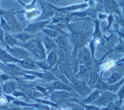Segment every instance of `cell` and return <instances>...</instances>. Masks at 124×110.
Returning a JSON list of instances; mask_svg holds the SVG:
<instances>
[{"mask_svg":"<svg viewBox=\"0 0 124 110\" xmlns=\"http://www.w3.org/2000/svg\"><path fill=\"white\" fill-rule=\"evenodd\" d=\"M117 99L116 93L110 91H104L101 93L98 99L95 100L92 104L99 108L107 107L108 105L114 102Z\"/></svg>","mask_w":124,"mask_h":110,"instance_id":"6da1fadb","label":"cell"},{"mask_svg":"<svg viewBox=\"0 0 124 110\" xmlns=\"http://www.w3.org/2000/svg\"><path fill=\"white\" fill-rule=\"evenodd\" d=\"M3 19L7 21V24L11 28V31H13V33H20L23 31L21 25L20 24L17 19L15 17V13L11 11H4L3 13Z\"/></svg>","mask_w":124,"mask_h":110,"instance_id":"7a4b0ae2","label":"cell"},{"mask_svg":"<svg viewBox=\"0 0 124 110\" xmlns=\"http://www.w3.org/2000/svg\"><path fill=\"white\" fill-rule=\"evenodd\" d=\"M39 3L41 6V14L36 19V21H45L50 19L55 14V10L53 9L52 5L46 2L44 0H39Z\"/></svg>","mask_w":124,"mask_h":110,"instance_id":"3957f363","label":"cell"},{"mask_svg":"<svg viewBox=\"0 0 124 110\" xmlns=\"http://www.w3.org/2000/svg\"><path fill=\"white\" fill-rule=\"evenodd\" d=\"M79 52L77 54V60L80 64L85 65L88 67L93 66L91 56L86 47L79 48Z\"/></svg>","mask_w":124,"mask_h":110,"instance_id":"277c9868","label":"cell"},{"mask_svg":"<svg viewBox=\"0 0 124 110\" xmlns=\"http://www.w3.org/2000/svg\"><path fill=\"white\" fill-rule=\"evenodd\" d=\"M7 51L13 57L16 58L17 60H21L25 58H31V55L26 49L23 47L19 46H12V47H7Z\"/></svg>","mask_w":124,"mask_h":110,"instance_id":"5b68a950","label":"cell"},{"mask_svg":"<svg viewBox=\"0 0 124 110\" xmlns=\"http://www.w3.org/2000/svg\"><path fill=\"white\" fill-rule=\"evenodd\" d=\"M71 86L75 91L81 94L82 96H85L88 93H91V89L88 87L86 82L74 79L71 82Z\"/></svg>","mask_w":124,"mask_h":110,"instance_id":"8992f818","label":"cell"},{"mask_svg":"<svg viewBox=\"0 0 124 110\" xmlns=\"http://www.w3.org/2000/svg\"><path fill=\"white\" fill-rule=\"evenodd\" d=\"M51 23V19H48L45 21H36L35 23H29L28 26L24 29V32L28 33L31 35H34L39 31H42V29L46 27L47 25Z\"/></svg>","mask_w":124,"mask_h":110,"instance_id":"52a82bcc","label":"cell"},{"mask_svg":"<svg viewBox=\"0 0 124 110\" xmlns=\"http://www.w3.org/2000/svg\"><path fill=\"white\" fill-rule=\"evenodd\" d=\"M71 41L75 46V49L78 50L79 48L85 46L87 41L85 34L81 32H74L71 35Z\"/></svg>","mask_w":124,"mask_h":110,"instance_id":"ba28073f","label":"cell"},{"mask_svg":"<svg viewBox=\"0 0 124 110\" xmlns=\"http://www.w3.org/2000/svg\"><path fill=\"white\" fill-rule=\"evenodd\" d=\"M48 88L50 90H51L52 92L54 91V90H65V91H68L73 93L75 92L74 89L72 88L71 86L67 85V84H65L64 82L60 81L58 80L52 82L50 85L48 86Z\"/></svg>","mask_w":124,"mask_h":110,"instance_id":"9c48e42d","label":"cell"},{"mask_svg":"<svg viewBox=\"0 0 124 110\" xmlns=\"http://www.w3.org/2000/svg\"><path fill=\"white\" fill-rule=\"evenodd\" d=\"M54 40L57 44V48L62 50L66 56V55L68 54L69 50V43L67 36L63 35H59L57 37L54 38Z\"/></svg>","mask_w":124,"mask_h":110,"instance_id":"30bf717a","label":"cell"},{"mask_svg":"<svg viewBox=\"0 0 124 110\" xmlns=\"http://www.w3.org/2000/svg\"><path fill=\"white\" fill-rule=\"evenodd\" d=\"M89 76H90V69H89V68L85 66V65H80L79 70L77 72V78L78 80H81L87 82L88 78H89Z\"/></svg>","mask_w":124,"mask_h":110,"instance_id":"8fae6325","label":"cell"},{"mask_svg":"<svg viewBox=\"0 0 124 110\" xmlns=\"http://www.w3.org/2000/svg\"><path fill=\"white\" fill-rule=\"evenodd\" d=\"M51 71L52 72L53 74L55 76V77L57 78V80H60L61 82H64L65 84L69 85V86H71V82L69 81V79L67 78V77L65 76V74L63 73L62 71V70L60 69V68L59 67L58 65L54 66V67L51 69Z\"/></svg>","mask_w":124,"mask_h":110,"instance_id":"7c38bea8","label":"cell"},{"mask_svg":"<svg viewBox=\"0 0 124 110\" xmlns=\"http://www.w3.org/2000/svg\"><path fill=\"white\" fill-rule=\"evenodd\" d=\"M18 64L21 65V66L24 68L26 70H30L32 71H39L40 68L36 64L34 60H32L31 58H25L23 60H20Z\"/></svg>","mask_w":124,"mask_h":110,"instance_id":"4fadbf2b","label":"cell"},{"mask_svg":"<svg viewBox=\"0 0 124 110\" xmlns=\"http://www.w3.org/2000/svg\"><path fill=\"white\" fill-rule=\"evenodd\" d=\"M41 42L42 43L45 50H48V51L50 52L52 50H54L57 48V45L54 38H51V37L45 35L42 37V40L41 41Z\"/></svg>","mask_w":124,"mask_h":110,"instance_id":"5bb4252c","label":"cell"},{"mask_svg":"<svg viewBox=\"0 0 124 110\" xmlns=\"http://www.w3.org/2000/svg\"><path fill=\"white\" fill-rule=\"evenodd\" d=\"M102 92H103L100 90L96 89V90L92 92L88 97H86L83 100L80 101V102L83 103V104H86V105L87 104H92L94 101L98 99V97L101 95V93Z\"/></svg>","mask_w":124,"mask_h":110,"instance_id":"9a60e30c","label":"cell"},{"mask_svg":"<svg viewBox=\"0 0 124 110\" xmlns=\"http://www.w3.org/2000/svg\"><path fill=\"white\" fill-rule=\"evenodd\" d=\"M4 70L7 73L9 74L10 75L14 76H18L19 75H21L22 72L24 71L21 68L17 66V65L13 64L6 65Z\"/></svg>","mask_w":124,"mask_h":110,"instance_id":"2e32d148","label":"cell"},{"mask_svg":"<svg viewBox=\"0 0 124 110\" xmlns=\"http://www.w3.org/2000/svg\"><path fill=\"white\" fill-rule=\"evenodd\" d=\"M123 78V74H122L120 72L117 71H113L112 73V75L110 76V78H104L103 81H104L108 85H112L115 83H116L120 80Z\"/></svg>","mask_w":124,"mask_h":110,"instance_id":"e0dca14e","label":"cell"},{"mask_svg":"<svg viewBox=\"0 0 124 110\" xmlns=\"http://www.w3.org/2000/svg\"><path fill=\"white\" fill-rule=\"evenodd\" d=\"M45 60L48 64L51 70L58 61V56H57L56 51H55V50L50 51Z\"/></svg>","mask_w":124,"mask_h":110,"instance_id":"ac0fdd59","label":"cell"},{"mask_svg":"<svg viewBox=\"0 0 124 110\" xmlns=\"http://www.w3.org/2000/svg\"><path fill=\"white\" fill-rule=\"evenodd\" d=\"M13 35L18 41H21L23 43H26L29 40H31V38L35 37L34 35H31V34H29L26 32H23V31L20 32V33L13 34Z\"/></svg>","mask_w":124,"mask_h":110,"instance_id":"d6986e66","label":"cell"},{"mask_svg":"<svg viewBox=\"0 0 124 110\" xmlns=\"http://www.w3.org/2000/svg\"><path fill=\"white\" fill-rule=\"evenodd\" d=\"M17 88V84L16 82L11 80L5 82L4 84V85L3 86V90L7 94H11L16 90Z\"/></svg>","mask_w":124,"mask_h":110,"instance_id":"ffe728a7","label":"cell"},{"mask_svg":"<svg viewBox=\"0 0 124 110\" xmlns=\"http://www.w3.org/2000/svg\"><path fill=\"white\" fill-rule=\"evenodd\" d=\"M0 59L5 62H18L20 61L19 60H17L16 58H15L10 55L9 53H7L6 51L3 50L2 49H0Z\"/></svg>","mask_w":124,"mask_h":110,"instance_id":"44dd1931","label":"cell"},{"mask_svg":"<svg viewBox=\"0 0 124 110\" xmlns=\"http://www.w3.org/2000/svg\"><path fill=\"white\" fill-rule=\"evenodd\" d=\"M88 6V4L85 3H82V4H77V5H73L69 7H65L63 8H60L59 9L63 12V13L67 12H73V11H75L77 10L81 9L83 8H85Z\"/></svg>","mask_w":124,"mask_h":110,"instance_id":"7402d4cb","label":"cell"},{"mask_svg":"<svg viewBox=\"0 0 124 110\" xmlns=\"http://www.w3.org/2000/svg\"><path fill=\"white\" fill-rule=\"evenodd\" d=\"M21 12L24 13L25 17L28 20V21H30L34 19L38 18L40 16V15L41 14V11L40 9H38L30 10V11H23Z\"/></svg>","mask_w":124,"mask_h":110,"instance_id":"603a6c76","label":"cell"},{"mask_svg":"<svg viewBox=\"0 0 124 110\" xmlns=\"http://www.w3.org/2000/svg\"><path fill=\"white\" fill-rule=\"evenodd\" d=\"M104 4H105V7L109 10H111L112 11H114V12H116L118 14H119V9H118L119 6L114 0H105ZM119 15H120V14H119Z\"/></svg>","mask_w":124,"mask_h":110,"instance_id":"cb8c5ba5","label":"cell"},{"mask_svg":"<svg viewBox=\"0 0 124 110\" xmlns=\"http://www.w3.org/2000/svg\"><path fill=\"white\" fill-rule=\"evenodd\" d=\"M115 39H116V37H114V35H111L110 36L105 37L104 39H103L102 45L108 48H112L114 45L115 41H116Z\"/></svg>","mask_w":124,"mask_h":110,"instance_id":"d4e9b609","label":"cell"},{"mask_svg":"<svg viewBox=\"0 0 124 110\" xmlns=\"http://www.w3.org/2000/svg\"><path fill=\"white\" fill-rule=\"evenodd\" d=\"M123 85H124V78L115 84H112V85H108L107 91H110L112 93H116L118 91V90L120 88V87Z\"/></svg>","mask_w":124,"mask_h":110,"instance_id":"484cf974","label":"cell"},{"mask_svg":"<svg viewBox=\"0 0 124 110\" xmlns=\"http://www.w3.org/2000/svg\"><path fill=\"white\" fill-rule=\"evenodd\" d=\"M5 41H6V43L9 45L14 46L15 45H19V41L15 38L13 35H10L9 33H7L4 37Z\"/></svg>","mask_w":124,"mask_h":110,"instance_id":"4316f807","label":"cell"},{"mask_svg":"<svg viewBox=\"0 0 124 110\" xmlns=\"http://www.w3.org/2000/svg\"><path fill=\"white\" fill-rule=\"evenodd\" d=\"M42 31L43 32V33L45 35L53 38H55V37H57L59 35H60L59 33H57V31H54V30H53V29H49V28H46V27H44V28H43V29H42Z\"/></svg>","mask_w":124,"mask_h":110,"instance_id":"83f0119b","label":"cell"},{"mask_svg":"<svg viewBox=\"0 0 124 110\" xmlns=\"http://www.w3.org/2000/svg\"><path fill=\"white\" fill-rule=\"evenodd\" d=\"M93 36L94 38H101V31H100V21L98 20H96L95 21V31L93 33Z\"/></svg>","mask_w":124,"mask_h":110,"instance_id":"f1b7e54d","label":"cell"},{"mask_svg":"<svg viewBox=\"0 0 124 110\" xmlns=\"http://www.w3.org/2000/svg\"><path fill=\"white\" fill-rule=\"evenodd\" d=\"M77 103H79L81 105L83 106V108H84V110H100V108L97 107L96 105H94L93 104H83V103H81L80 101H76Z\"/></svg>","mask_w":124,"mask_h":110,"instance_id":"f546056e","label":"cell"},{"mask_svg":"<svg viewBox=\"0 0 124 110\" xmlns=\"http://www.w3.org/2000/svg\"><path fill=\"white\" fill-rule=\"evenodd\" d=\"M117 94H116L117 98H118V100L120 103H123V101H124V86H122L120 87V88L118 90V91L116 92Z\"/></svg>","mask_w":124,"mask_h":110,"instance_id":"4dcf8cb0","label":"cell"},{"mask_svg":"<svg viewBox=\"0 0 124 110\" xmlns=\"http://www.w3.org/2000/svg\"><path fill=\"white\" fill-rule=\"evenodd\" d=\"M36 1H37V0H32V1L30 4L24 5V11H30V10L35 9H36Z\"/></svg>","mask_w":124,"mask_h":110,"instance_id":"1f68e13d","label":"cell"},{"mask_svg":"<svg viewBox=\"0 0 124 110\" xmlns=\"http://www.w3.org/2000/svg\"><path fill=\"white\" fill-rule=\"evenodd\" d=\"M1 27L4 31H7V32L11 31V28L9 26V25L7 24V21L3 17H1Z\"/></svg>","mask_w":124,"mask_h":110,"instance_id":"d6a6232c","label":"cell"},{"mask_svg":"<svg viewBox=\"0 0 124 110\" xmlns=\"http://www.w3.org/2000/svg\"><path fill=\"white\" fill-rule=\"evenodd\" d=\"M8 102L7 98L4 96L1 95L0 96V105L1 106H5Z\"/></svg>","mask_w":124,"mask_h":110,"instance_id":"836d02e7","label":"cell"},{"mask_svg":"<svg viewBox=\"0 0 124 110\" xmlns=\"http://www.w3.org/2000/svg\"><path fill=\"white\" fill-rule=\"evenodd\" d=\"M108 29L110 28L111 25L113 23V21H114V17L112 16V15H108Z\"/></svg>","mask_w":124,"mask_h":110,"instance_id":"e575fe53","label":"cell"},{"mask_svg":"<svg viewBox=\"0 0 124 110\" xmlns=\"http://www.w3.org/2000/svg\"><path fill=\"white\" fill-rule=\"evenodd\" d=\"M13 95L15 96V97H17V98H19V97H23V96H24V93H23V92H17V91H14L13 92Z\"/></svg>","mask_w":124,"mask_h":110,"instance_id":"d590c367","label":"cell"},{"mask_svg":"<svg viewBox=\"0 0 124 110\" xmlns=\"http://www.w3.org/2000/svg\"><path fill=\"white\" fill-rule=\"evenodd\" d=\"M108 17V15L104 13H99L98 14V18L100 19H105Z\"/></svg>","mask_w":124,"mask_h":110,"instance_id":"8d00e7d4","label":"cell"},{"mask_svg":"<svg viewBox=\"0 0 124 110\" xmlns=\"http://www.w3.org/2000/svg\"><path fill=\"white\" fill-rule=\"evenodd\" d=\"M3 37V31H1V29H0V40Z\"/></svg>","mask_w":124,"mask_h":110,"instance_id":"74e56055","label":"cell"},{"mask_svg":"<svg viewBox=\"0 0 124 110\" xmlns=\"http://www.w3.org/2000/svg\"><path fill=\"white\" fill-rule=\"evenodd\" d=\"M17 1H18V2L20 3H21V5H23V7H24V5H25V4H24V3H23V2H22V1H21V0H17Z\"/></svg>","mask_w":124,"mask_h":110,"instance_id":"f35d334b","label":"cell"},{"mask_svg":"<svg viewBox=\"0 0 124 110\" xmlns=\"http://www.w3.org/2000/svg\"><path fill=\"white\" fill-rule=\"evenodd\" d=\"M49 1H63V0H49Z\"/></svg>","mask_w":124,"mask_h":110,"instance_id":"ab89813d","label":"cell"}]
</instances>
